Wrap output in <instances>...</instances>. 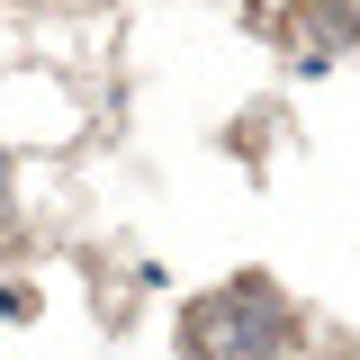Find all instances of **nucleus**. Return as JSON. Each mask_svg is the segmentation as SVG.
I'll return each instance as SVG.
<instances>
[{
	"label": "nucleus",
	"instance_id": "nucleus-1",
	"mask_svg": "<svg viewBox=\"0 0 360 360\" xmlns=\"http://www.w3.org/2000/svg\"><path fill=\"white\" fill-rule=\"evenodd\" d=\"M180 342L198 360H270L288 342V307H279L270 279H234V288H207V297L189 307Z\"/></svg>",
	"mask_w": 360,
	"mask_h": 360
},
{
	"label": "nucleus",
	"instance_id": "nucleus-2",
	"mask_svg": "<svg viewBox=\"0 0 360 360\" xmlns=\"http://www.w3.org/2000/svg\"><path fill=\"white\" fill-rule=\"evenodd\" d=\"M288 18H307V37H315V54H333V45L352 37V18H342V0H307V9H288Z\"/></svg>",
	"mask_w": 360,
	"mask_h": 360
}]
</instances>
